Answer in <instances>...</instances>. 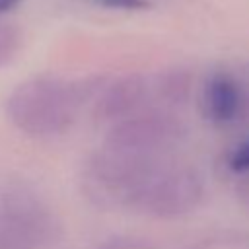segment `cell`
<instances>
[{"mask_svg": "<svg viewBox=\"0 0 249 249\" xmlns=\"http://www.w3.org/2000/svg\"><path fill=\"white\" fill-rule=\"evenodd\" d=\"M103 78L64 80L58 76H33L19 82L6 97L10 123L25 136L53 138L64 134L82 105L105 86Z\"/></svg>", "mask_w": 249, "mask_h": 249, "instance_id": "6da1fadb", "label": "cell"}, {"mask_svg": "<svg viewBox=\"0 0 249 249\" xmlns=\"http://www.w3.org/2000/svg\"><path fill=\"white\" fill-rule=\"evenodd\" d=\"M163 161V154H134L101 146L84 163L82 191L99 208H128Z\"/></svg>", "mask_w": 249, "mask_h": 249, "instance_id": "7a4b0ae2", "label": "cell"}, {"mask_svg": "<svg viewBox=\"0 0 249 249\" xmlns=\"http://www.w3.org/2000/svg\"><path fill=\"white\" fill-rule=\"evenodd\" d=\"M204 198V177L191 163L165 160L138 191L128 210L156 220H175L191 214Z\"/></svg>", "mask_w": 249, "mask_h": 249, "instance_id": "3957f363", "label": "cell"}, {"mask_svg": "<svg viewBox=\"0 0 249 249\" xmlns=\"http://www.w3.org/2000/svg\"><path fill=\"white\" fill-rule=\"evenodd\" d=\"M58 231L56 216L35 191L19 185L2 195L0 249H47Z\"/></svg>", "mask_w": 249, "mask_h": 249, "instance_id": "277c9868", "label": "cell"}, {"mask_svg": "<svg viewBox=\"0 0 249 249\" xmlns=\"http://www.w3.org/2000/svg\"><path fill=\"white\" fill-rule=\"evenodd\" d=\"M185 132V124L171 111H136L109 126L103 146L134 154H165Z\"/></svg>", "mask_w": 249, "mask_h": 249, "instance_id": "5b68a950", "label": "cell"}, {"mask_svg": "<svg viewBox=\"0 0 249 249\" xmlns=\"http://www.w3.org/2000/svg\"><path fill=\"white\" fill-rule=\"evenodd\" d=\"M150 86L152 84L148 76L138 72L105 82V86L93 97V109H91L93 119L97 123L115 124L134 115L144 105L150 93Z\"/></svg>", "mask_w": 249, "mask_h": 249, "instance_id": "8992f818", "label": "cell"}, {"mask_svg": "<svg viewBox=\"0 0 249 249\" xmlns=\"http://www.w3.org/2000/svg\"><path fill=\"white\" fill-rule=\"evenodd\" d=\"M200 111L218 126L237 121L243 115V91L239 80L228 70H214L202 86Z\"/></svg>", "mask_w": 249, "mask_h": 249, "instance_id": "52a82bcc", "label": "cell"}, {"mask_svg": "<svg viewBox=\"0 0 249 249\" xmlns=\"http://www.w3.org/2000/svg\"><path fill=\"white\" fill-rule=\"evenodd\" d=\"M154 91L169 107H183L193 93V72L187 66H169L154 80Z\"/></svg>", "mask_w": 249, "mask_h": 249, "instance_id": "ba28073f", "label": "cell"}, {"mask_svg": "<svg viewBox=\"0 0 249 249\" xmlns=\"http://www.w3.org/2000/svg\"><path fill=\"white\" fill-rule=\"evenodd\" d=\"M19 45H21L19 29L12 23L0 21V68L6 66L16 56V53L19 51Z\"/></svg>", "mask_w": 249, "mask_h": 249, "instance_id": "9c48e42d", "label": "cell"}, {"mask_svg": "<svg viewBox=\"0 0 249 249\" xmlns=\"http://www.w3.org/2000/svg\"><path fill=\"white\" fill-rule=\"evenodd\" d=\"M226 165L231 173L235 175H245L249 173V138L241 140L230 154H228V160H226Z\"/></svg>", "mask_w": 249, "mask_h": 249, "instance_id": "30bf717a", "label": "cell"}, {"mask_svg": "<svg viewBox=\"0 0 249 249\" xmlns=\"http://www.w3.org/2000/svg\"><path fill=\"white\" fill-rule=\"evenodd\" d=\"M95 6L115 12H150L154 8L152 0H91Z\"/></svg>", "mask_w": 249, "mask_h": 249, "instance_id": "8fae6325", "label": "cell"}, {"mask_svg": "<svg viewBox=\"0 0 249 249\" xmlns=\"http://www.w3.org/2000/svg\"><path fill=\"white\" fill-rule=\"evenodd\" d=\"M95 249H152V245H150L148 241H144V239L117 235V237L105 239V241L99 243Z\"/></svg>", "mask_w": 249, "mask_h": 249, "instance_id": "7c38bea8", "label": "cell"}, {"mask_svg": "<svg viewBox=\"0 0 249 249\" xmlns=\"http://www.w3.org/2000/svg\"><path fill=\"white\" fill-rule=\"evenodd\" d=\"M239 84H241V91H243V113H245V111H249V64L243 72V82H239Z\"/></svg>", "mask_w": 249, "mask_h": 249, "instance_id": "4fadbf2b", "label": "cell"}, {"mask_svg": "<svg viewBox=\"0 0 249 249\" xmlns=\"http://www.w3.org/2000/svg\"><path fill=\"white\" fill-rule=\"evenodd\" d=\"M19 4H21V0H0V16L16 10Z\"/></svg>", "mask_w": 249, "mask_h": 249, "instance_id": "5bb4252c", "label": "cell"}]
</instances>
